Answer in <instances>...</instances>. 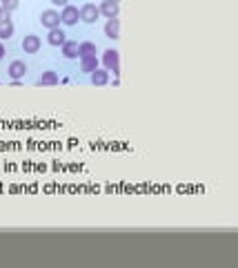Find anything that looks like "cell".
Wrapping results in <instances>:
<instances>
[{
	"label": "cell",
	"mask_w": 238,
	"mask_h": 268,
	"mask_svg": "<svg viewBox=\"0 0 238 268\" xmlns=\"http://www.w3.org/2000/svg\"><path fill=\"white\" fill-rule=\"evenodd\" d=\"M102 65H105L107 72H113V74H121V54L116 49H105L102 54Z\"/></svg>",
	"instance_id": "cell-1"
},
{
	"label": "cell",
	"mask_w": 238,
	"mask_h": 268,
	"mask_svg": "<svg viewBox=\"0 0 238 268\" xmlns=\"http://www.w3.org/2000/svg\"><path fill=\"white\" fill-rule=\"evenodd\" d=\"M80 20V9L74 7V5H65L63 12H60V25H67V27H74Z\"/></svg>",
	"instance_id": "cell-2"
},
{
	"label": "cell",
	"mask_w": 238,
	"mask_h": 268,
	"mask_svg": "<svg viewBox=\"0 0 238 268\" xmlns=\"http://www.w3.org/2000/svg\"><path fill=\"white\" fill-rule=\"evenodd\" d=\"M40 25L47 29L60 27V12H56V9H45V12L40 14Z\"/></svg>",
	"instance_id": "cell-3"
},
{
	"label": "cell",
	"mask_w": 238,
	"mask_h": 268,
	"mask_svg": "<svg viewBox=\"0 0 238 268\" xmlns=\"http://www.w3.org/2000/svg\"><path fill=\"white\" fill-rule=\"evenodd\" d=\"M27 70H29L27 63H25V60H20V58H16V60H12V63H9L7 74H9V79H12V81H20L25 74H27Z\"/></svg>",
	"instance_id": "cell-4"
},
{
	"label": "cell",
	"mask_w": 238,
	"mask_h": 268,
	"mask_svg": "<svg viewBox=\"0 0 238 268\" xmlns=\"http://www.w3.org/2000/svg\"><path fill=\"white\" fill-rule=\"evenodd\" d=\"M98 16H100V12H98V7L94 3H85L80 7V20L82 23H87V25H94Z\"/></svg>",
	"instance_id": "cell-5"
},
{
	"label": "cell",
	"mask_w": 238,
	"mask_h": 268,
	"mask_svg": "<svg viewBox=\"0 0 238 268\" xmlns=\"http://www.w3.org/2000/svg\"><path fill=\"white\" fill-rule=\"evenodd\" d=\"M98 12H100V16H105V18H118L121 7H118V3H113V0H102V3L98 5Z\"/></svg>",
	"instance_id": "cell-6"
},
{
	"label": "cell",
	"mask_w": 238,
	"mask_h": 268,
	"mask_svg": "<svg viewBox=\"0 0 238 268\" xmlns=\"http://www.w3.org/2000/svg\"><path fill=\"white\" fill-rule=\"evenodd\" d=\"M23 51L25 54H38L40 51V38L36 34H27L23 38Z\"/></svg>",
	"instance_id": "cell-7"
},
{
	"label": "cell",
	"mask_w": 238,
	"mask_h": 268,
	"mask_svg": "<svg viewBox=\"0 0 238 268\" xmlns=\"http://www.w3.org/2000/svg\"><path fill=\"white\" fill-rule=\"evenodd\" d=\"M60 54H63L67 60L78 58V40H65V43L60 45Z\"/></svg>",
	"instance_id": "cell-8"
},
{
	"label": "cell",
	"mask_w": 238,
	"mask_h": 268,
	"mask_svg": "<svg viewBox=\"0 0 238 268\" xmlns=\"http://www.w3.org/2000/svg\"><path fill=\"white\" fill-rule=\"evenodd\" d=\"M105 36L109 40H116L121 36V18H107L105 23Z\"/></svg>",
	"instance_id": "cell-9"
},
{
	"label": "cell",
	"mask_w": 238,
	"mask_h": 268,
	"mask_svg": "<svg viewBox=\"0 0 238 268\" xmlns=\"http://www.w3.org/2000/svg\"><path fill=\"white\" fill-rule=\"evenodd\" d=\"M89 81H91V85H96V87L107 85V83H109V72H107V70H100V67H96V70L89 74Z\"/></svg>",
	"instance_id": "cell-10"
},
{
	"label": "cell",
	"mask_w": 238,
	"mask_h": 268,
	"mask_svg": "<svg viewBox=\"0 0 238 268\" xmlns=\"http://www.w3.org/2000/svg\"><path fill=\"white\" fill-rule=\"evenodd\" d=\"M58 74H56L54 70H47V72H43V74L36 79V85L38 87H45V85H58Z\"/></svg>",
	"instance_id": "cell-11"
},
{
	"label": "cell",
	"mask_w": 238,
	"mask_h": 268,
	"mask_svg": "<svg viewBox=\"0 0 238 268\" xmlns=\"http://www.w3.org/2000/svg\"><path fill=\"white\" fill-rule=\"evenodd\" d=\"M65 40H67V34H65L60 27L49 29V34H47V43H49V45H54V47H60Z\"/></svg>",
	"instance_id": "cell-12"
},
{
	"label": "cell",
	"mask_w": 238,
	"mask_h": 268,
	"mask_svg": "<svg viewBox=\"0 0 238 268\" xmlns=\"http://www.w3.org/2000/svg\"><path fill=\"white\" fill-rule=\"evenodd\" d=\"M98 54V45L91 43V40H82L78 43V58H85V56H96Z\"/></svg>",
	"instance_id": "cell-13"
},
{
	"label": "cell",
	"mask_w": 238,
	"mask_h": 268,
	"mask_svg": "<svg viewBox=\"0 0 238 268\" xmlns=\"http://www.w3.org/2000/svg\"><path fill=\"white\" fill-rule=\"evenodd\" d=\"M96 67H98L96 56H85V58H80V72H85V74H91Z\"/></svg>",
	"instance_id": "cell-14"
},
{
	"label": "cell",
	"mask_w": 238,
	"mask_h": 268,
	"mask_svg": "<svg viewBox=\"0 0 238 268\" xmlns=\"http://www.w3.org/2000/svg\"><path fill=\"white\" fill-rule=\"evenodd\" d=\"M14 23L12 20H5V23H0V40H9L14 36Z\"/></svg>",
	"instance_id": "cell-15"
},
{
	"label": "cell",
	"mask_w": 238,
	"mask_h": 268,
	"mask_svg": "<svg viewBox=\"0 0 238 268\" xmlns=\"http://www.w3.org/2000/svg\"><path fill=\"white\" fill-rule=\"evenodd\" d=\"M20 0H0V7H5L7 12H14V9H18Z\"/></svg>",
	"instance_id": "cell-16"
},
{
	"label": "cell",
	"mask_w": 238,
	"mask_h": 268,
	"mask_svg": "<svg viewBox=\"0 0 238 268\" xmlns=\"http://www.w3.org/2000/svg\"><path fill=\"white\" fill-rule=\"evenodd\" d=\"M9 14H12V12H7L5 7H0V23H5V20H12V18H9Z\"/></svg>",
	"instance_id": "cell-17"
},
{
	"label": "cell",
	"mask_w": 238,
	"mask_h": 268,
	"mask_svg": "<svg viewBox=\"0 0 238 268\" xmlns=\"http://www.w3.org/2000/svg\"><path fill=\"white\" fill-rule=\"evenodd\" d=\"M51 3H54L56 7H65V5H69V0H51Z\"/></svg>",
	"instance_id": "cell-18"
},
{
	"label": "cell",
	"mask_w": 238,
	"mask_h": 268,
	"mask_svg": "<svg viewBox=\"0 0 238 268\" xmlns=\"http://www.w3.org/2000/svg\"><path fill=\"white\" fill-rule=\"evenodd\" d=\"M5 54H7V49H5V45H3V40H0V60L5 58Z\"/></svg>",
	"instance_id": "cell-19"
},
{
	"label": "cell",
	"mask_w": 238,
	"mask_h": 268,
	"mask_svg": "<svg viewBox=\"0 0 238 268\" xmlns=\"http://www.w3.org/2000/svg\"><path fill=\"white\" fill-rule=\"evenodd\" d=\"M113 3H118V0H113Z\"/></svg>",
	"instance_id": "cell-20"
}]
</instances>
